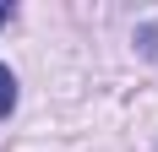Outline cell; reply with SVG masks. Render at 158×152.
<instances>
[{
    "label": "cell",
    "instance_id": "obj_2",
    "mask_svg": "<svg viewBox=\"0 0 158 152\" xmlns=\"http://www.w3.org/2000/svg\"><path fill=\"white\" fill-rule=\"evenodd\" d=\"M0 22H11V6H0Z\"/></svg>",
    "mask_w": 158,
    "mask_h": 152
},
{
    "label": "cell",
    "instance_id": "obj_1",
    "mask_svg": "<svg viewBox=\"0 0 158 152\" xmlns=\"http://www.w3.org/2000/svg\"><path fill=\"white\" fill-rule=\"evenodd\" d=\"M11 109H16V76L6 71V65H0V120H6Z\"/></svg>",
    "mask_w": 158,
    "mask_h": 152
}]
</instances>
